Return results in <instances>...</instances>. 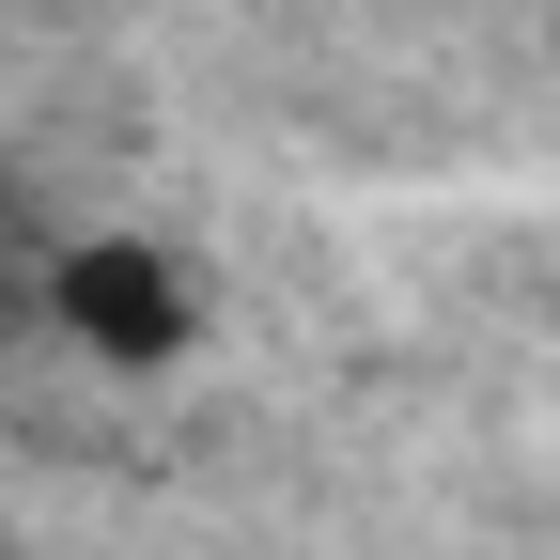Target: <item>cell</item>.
<instances>
[{"mask_svg": "<svg viewBox=\"0 0 560 560\" xmlns=\"http://www.w3.org/2000/svg\"><path fill=\"white\" fill-rule=\"evenodd\" d=\"M32 312L79 342L94 374H187L202 359V265L172 234H62L32 265Z\"/></svg>", "mask_w": 560, "mask_h": 560, "instance_id": "6da1fadb", "label": "cell"}]
</instances>
